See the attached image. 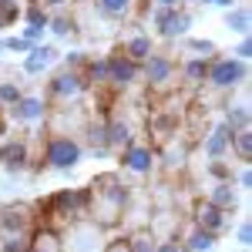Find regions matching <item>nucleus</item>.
Returning a JSON list of instances; mask_svg holds the SVG:
<instances>
[{"mask_svg":"<svg viewBox=\"0 0 252 252\" xmlns=\"http://www.w3.org/2000/svg\"><path fill=\"white\" fill-rule=\"evenodd\" d=\"M34 3H37V7H44V10H47V7H64V3H67V0H34Z\"/></svg>","mask_w":252,"mask_h":252,"instance_id":"nucleus-46","label":"nucleus"},{"mask_svg":"<svg viewBox=\"0 0 252 252\" xmlns=\"http://www.w3.org/2000/svg\"><path fill=\"white\" fill-rule=\"evenodd\" d=\"M155 252H185V249H182L178 242H172V239H168V242H158V249H155Z\"/></svg>","mask_w":252,"mask_h":252,"instance_id":"nucleus-42","label":"nucleus"},{"mask_svg":"<svg viewBox=\"0 0 252 252\" xmlns=\"http://www.w3.org/2000/svg\"><path fill=\"white\" fill-rule=\"evenodd\" d=\"M17 232H34V209L24 202L0 209V235H17Z\"/></svg>","mask_w":252,"mask_h":252,"instance_id":"nucleus-7","label":"nucleus"},{"mask_svg":"<svg viewBox=\"0 0 252 252\" xmlns=\"http://www.w3.org/2000/svg\"><path fill=\"white\" fill-rule=\"evenodd\" d=\"M81 155H84V148H81L78 138H71V135H58L54 131L44 141V165L54 168V172H71L81 161Z\"/></svg>","mask_w":252,"mask_h":252,"instance_id":"nucleus-2","label":"nucleus"},{"mask_svg":"<svg viewBox=\"0 0 252 252\" xmlns=\"http://www.w3.org/2000/svg\"><path fill=\"white\" fill-rule=\"evenodd\" d=\"M178 3H195V0H178Z\"/></svg>","mask_w":252,"mask_h":252,"instance_id":"nucleus-48","label":"nucleus"},{"mask_svg":"<svg viewBox=\"0 0 252 252\" xmlns=\"http://www.w3.org/2000/svg\"><path fill=\"white\" fill-rule=\"evenodd\" d=\"M128 249L131 252H155L158 249V239L152 229H138V232L128 235Z\"/></svg>","mask_w":252,"mask_h":252,"instance_id":"nucleus-23","label":"nucleus"},{"mask_svg":"<svg viewBox=\"0 0 252 252\" xmlns=\"http://www.w3.org/2000/svg\"><path fill=\"white\" fill-rule=\"evenodd\" d=\"M7 111H10V121L14 125H37V121L47 118V101L37 97V94H20V101L10 104Z\"/></svg>","mask_w":252,"mask_h":252,"instance_id":"nucleus-8","label":"nucleus"},{"mask_svg":"<svg viewBox=\"0 0 252 252\" xmlns=\"http://www.w3.org/2000/svg\"><path fill=\"white\" fill-rule=\"evenodd\" d=\"M54 58H58V47H51V44H34L31 54H27V61H24V71H27V74H40L44 67L54 64Z\"/></svg>","mask_w":252,"mask_h":252,"instance_id":"nucleus-14","label":"nucleus"},{"mask_svg":"<svg viewBox=\"0 0 252 252\" xmlns=\"http://www.w3.org/2000/svg\"><path fill=\"white\" fill-rule=\"evenodd\" d=\"M205 172L212 175V178H219V182H235V178H232V168H229V165H222L219 158H212V161L205 165Z\"/></svg>","mask_w":252,"mask_h":252,"instance_id":"nucleus-33","label":"nucleus"},{"mask_svg":"<svg viewBox=\"0 0 252 252\" xmlns=\"http://www.w3.org/2000/svg\"><path fill=\"white\" fill-rule=\"evenodd\" d=\"M88 192H91L88 212L94 215L97 222H104V225L118 222V215L125 212V205H128V189H125L121 182H115V178H101Z\"/></svg>","mask_w":252,"mask_h":252,"instance_id":"nucleus-1","label":"nucleus"},{"mask_svg":"<svg viewBox=\"0 0 252 252\" xmlns=\"http://www.w3.org/2000/svg\"><path fill=\"white\" fill-rule=\"evenodd\" d=\"M202 3H209V7H225V10L235 7V0H202Z\"/></svg>","mask_w":252,"mask_h":252,"instance_id":"nucleus-45","label":"nucleus"},{"mask_svg":"<svg viewBox=\"0 0 252 252\" xmlns=\"http://www.w3.org/2000/svg\"><path fill=\"white\" fill-rule=\"evenodd\" d=\"M104 252H131L128 249V235H125V239H115V242H108V249Z\"/></svg>","mask_w":252,"mask_h":252,"instance_id":"nucleus-41","label":"nucleus"},{"mask_svg":"<svg viewBox=\"0 0 252 252\" xmlns=\"http://www.w3.org/2000/svg\"><path fill=\"white\" fill-rule=\"evenodd\" d=\"M0 252H31V232H17V235H3Z\"/></svg>","mask_w":252,"mask_h":252,"instance_id":"nucleus-28","label":"nucleus"},{"mask_svg":"<svg viewBox=\"0 0 252 252\" xmlns=\"http://www.w3.org/2000/svg\"><path fill=\"white\" fill-rule=\"evenodd\" d=\"M152 51H155V47H152V37H145V34H135V37L125 40V51H121V54H128L131 61H138V64H141V61L148 58Z\"/></svg>","mask_w":252,"mask_h":252,"instance_id":"nucleus-21","label":"nucleus"},{"mask_svg":"<svg viewBox=\"0 0 252 252\" xmlns=\"http://www.w3.org/2000/svg\"><path fill=\"white\" fill-rule=\"evenodd\" d=\"M84 81L94 84V88L108 84V58L104 61H84Z\"/></svg>","mask_w":252,"mask_h":252,"instance_id":"nucleus-25","label":"nucleus"},{"mask_svg":"<svg viewBox=\"0 0 252 252\" xmlns=\"http://www.w3.org/2000/svg\"><path fill=\"white\" fill-rule=\"evenodd\" d=\"M141 74H145V81H148L152 88L165 91V88H172V84H175L178 67H175V61L168 58V54H158V51H152L148 58L141 61Z\"/></svg>","mask_w":252,"mask_h":252,"instance_id":"nucleus-5","label":"nucleus"},{"mask_svg":"<svg viewBox=\"0 0 252 252\" xmlns=\"http://www.w3.org/2000/svg\"><path fill=\"white\" fill-rule=\"evenodd\" d=\"M0 54H3V40H0Z\"/></svg>","mask_w":252,"mask_h":252,"instance_id":"nucleus-49","label":"nucleus"},{"mask_svg":"<svg viewBox=\"0 0 252 252\" xmlns=\"http://www.w3.org/2000/svg\"><path fill=\"white\" fill-rule=\"evenodd\" d=\"M17 17H24L17 0H0V27H10Z\"/></svg>","mask_w":252,"mask_h":252,"instance_id":"nucleus-30","label":"nucleus"},{"mask_svg":"<svg viewBox=\"0 0 252 252\" xmlns=\"http://www.w3.org/2000/svg\"><path fill=\"white\" fill-rule=\"evenodd\" d=\"M232 54H235L239 61H249V58H252V40H249V34H246V37L239 40V47H235Z\"/></svg>","mask_w":252,"mask_h":252,"instance_id":"nucleus-39","label":"nucleus"},{"mask_svg":"<svg viewBox=\"0 0 252 252\" xmlns=\"http://www.w3.org/2000/svg\"><path fill=\"white\" fill-rule=\"evenodd\" d=\"M17 101H20V88L10 84V81H0V104L10 108V104H17Z\"/></svg>","mask_w":252,"mask_h":252,"instance_id":"nucleus-32","label":"nucleus"},{"mask_svg":"<svg viewBox=\"0 0 252 252\" xmlns=\"http://www.w3.org/2000/svg\"><path fill=\"white\" fill-rule=\"evenodd\" d=\"M121 165L128 168V172H135V175H148L152 172V165H155V152L148 148V145H125L121 148Z\"/></svg>","mask_w":252,"mask_h":252,"instance_id":"nucleus-11","label":"nucleus"},{"mask_svg":"<svg viewBox=\"0 0 252 252\" xmlns=\"http://www.w3.org/2000/svg\"><path fill=\"white\" fill-rule=\"evenodd\" d=\"M94 3L104 17H128L135 7V0H94Z\"/></svg>","mask_w":252,"mask_h":252,"instance_id":"nucleus-26","label":"nucleus"},{"mask_svg":"<svg viewBox=\"0 0 252 252\" xmlns=\"http://www.w3.org/2000/svg\"><path fill=\"white\" fill-rule=\"evenodd\" d=\"M249 24H252V17H249V10L246 7H229V14H225V27L229 31H235V34H249Z\"/></svg>","mask_w":252,"mask_h":252,"instance_id":"nucleus-24","label":"nucleus"},{"mask_svg":"<svg viewBox=\"0 0 252 252\" xmlns=\"http://www.w3.org/2000/svg\"><path fill=\"white\" fill-rule=\"evenodd\" d=\"M158 7H178V0H158Z\"/></svg>","mask_w":252,"mask_h":252,"instance_id":"nucleus-47","label":"nucleus"},{"mask_svg":"<svg viewBox=\"0 0 252 252\" xmlns=\"http://www.w3.org/2000/svg\"><path fill=\"white\" fill-rule=\"evenodd\" d=\"M131 125L125 121V118H115V121H108V148H125V145H131Z\"/></svg>","mask_w":252,"mask_h":252,"instance_id":"nucleus-16","label":"nucleus"},{"mask_svg":"<svg viewBox=\"0 0 252 252\" xmlns=\"http://www.w3.org/2000/svg\"><path fill=\"white\" fill-rule=\"evenodd\" d=\"M31 40H24V37H7L3 40V51H17V54H31Z\"/></svg>","mask_w":252,"mask_h":252,"instance_id":"nucleus-35","label":"nucleus"},{"mask_svg":"<svg viewBox=\"0 0 252 252\" xmlns=\"http://www.w3.org/2000/svg\"><path fill=\"white\" fill-rule=\"evenodd\" d=\"M24 17H27V27H47L51 14H47L44 7H37V3H31V7L24 10Z\"/></svg>","mask_w":252,"mask_h":252,"instance_id":"nucleus-31","label":"nucleus"},{"mask_svg":"<svg viewBox=\"0 0 252 252\" xmlns=\"http://www.w3.org/2000/svg\"><path fill=\"white\" fill-rule=\"evenodd\" d=\"M209 202H212V205H219L222 212L235 209V202H239V195H235V185H232V182H219V185L212 189V195H209Z\"/></svg>","mask_w":252,"mask_h":252,"instance_id":"nucleus-19","label":"nucleus"},{"mask_svg":"<svg viewBox=\"0 0 252 252\" xmlns=\"http://www.w3.org/2000/svg\"><path fill=\"white\" fill-rule=\"evenodd\" d=\"M175 125H178V118H175V115H158V118H152V128H155V131H165V135L172 131Z\"/></svg>","mask_w":252,"mask_h":252,"instance_id":"nucleus-36","label":"nucleus"},{"mask_svg":"<svg viewBox=\"0 0 252 252\" xmlns=\"http://www.w3.org/2000/svg\"><path fill=\"white\" fill-rule=\"evenodd\" d=\"M192 222L198 225V229L219 235L222 229H225V212H222L219 205H212L209 198H202V202H195V209H192Z\"/></svg>","mask_w":252,"mask_h":252,"instance_id":"nucleus-10","label":"nucleus"},{"mask_svg":"<svg viewBox=\"0 0 252 252\" xmlns=\"http://www.w3.org/2000/svg\"><path fill=\"white\" fill-rule=\"evenodd\" d=\"M88 138H91L94 155H97V152H101V155H104V152H111V148H108V125H104V121L91 125V128H88Z\"/></svg>","mask_w":252,"mask_h":252,"instance_id":"nucleus-27","label":"nucleus"},{"mask_svg":"<svg viewBox=\"0 0 252 252\" xmlns=\"http://www.w3.org/2000/svg\"><path fill=\"white\" fill-rule=\"evenodd\" d=\"M44 31H47V27H24V34H20V37L31 40V44H37V40L44 37Z\"/></svg>","mask_w":252,"mask_h":252,"instance_id":"nucleus-40","label":"nucleus"},{"mask_svg":"<svg viewBox=\"0 0 252 252\" xmlns=\"http://www.w3.org/2000/svg\"><path fill=\"white\" fill-rule=\"evenodd\" d=\"M0 161H3L10 172H24L27 161H31V148H27V141H24V138H7V141L0 145Z\"/></svg>","mask_w":252,"mask_h":252,"instance_id":"nucleus-12","label":"nucleus"},{"mask_svg":"<svg viewBox=\"0 0 252 252\" xmlns=\"http://www.w3.org/2000/svg\"><path fill=\"white\" fill-rule=\"evenodd\" d=\"M84 91H88V81H84L81 71H61V74H54L51 84H47V94L54 97V101H61V104L81 101Z\"/></svg>","mask_w":252,"mask_h":252,"instance_id":"nucleus-6","label":"nucleus"},{"mask_svg":"<svg viewBox=\"0 0 252 252\" xmlns=\"http://www.w3.org/2000/svg\"><path fill=\"white\" fill-rule=\"evenodd\" d=\"M229 152H232L239 161H246V165L252 161V131H249V128L232 131V145H229Z\"/></svg>","mask_w":252,"mask_h":252,"instance_id":"nucleus-20","label":"nucleus"},{"mask_svg":"<svg viewBox=\"0 0 252 252\" xmlns=\"http://www.w3.org/2000/svg\"><path fill=\"white\" fill-rule=\"evenodd\" d=\"M31 252H61V239L58 232L47 225V229H34L31 232Z\"/></svg>","mask_w":252,"mask_h":252,"instance_id":"nucleus-17","label":"nucleus"},{"mask_svg":"<svg viewBox=\"0 0 252 252\" xmlns=\"http://www.w3.org/2000/svg\"><path fill=\"white\" fill-rule=\"evenodd\" d=\"M84 64V54H67V71H78Z\"/></svg>","mask_w":252,"mask_h":252,"instance_id":"nucleus-43","label":"nucleus"},{"mask_svg":"<svg viewBox=\"0 0 252 252\" xmlns=\"http://www.w3.org/2000/svg\"><path fill=\"white\" fill-rule=\"evenodd\" d=\"M189 27H192V17H189L185 10L172 7V10H168V17L158 24V34H161L165 40H175V37H185V34H189Z\"/></svg>","mask_w":252,"mask_h":252,"instance_id":"nucleus-13","label":"nucleus"},{"mask_svg":"<svg viewBox=\"0 0 252 252\" xmlns=\"http://www.w3.org/2000/svg\"><path fill=\"white\" fill-rule=\"evenodd\" d=\"M185 252H212L215 249V235L205 232V229H198V225H192V232L185 235V246H182Z\"/></svg>","mask_w":252,"mask_h":252,"instance_id":"nucleus-18","label":"nucleus"},{"mask_svg":"<svg viewBox=\"0 0 252 252\" xmlns=\"http://www.w3.org/2000/svg\"><path fill=\"white\" fill-rule=\"evenodd\" d=\"M138 74H141V64L131 61L128 54H111V58H108V84L128 88V84L138 81Z\"/></svg>","mask_w":252,"mask_h":252,"instance_id":"nucleus-9","label":"nucleus"},{"mask_svg":"<svg viewBox=\"0 0 252 252\" xmlns=\"http://www.w3.org/2000/svg\"><path fill=\"white\" fill-rule=\"evenodd\" d=\"M88 198H91V192H88V189L58 192V195H51V198L40 205V212H47L51 219H74V215L88 212Z\"/></svg>","mask_w":252,"mask_h":252,"instance_id":"nucleus-4","label":"nucleus"},{"mask_svg":"<svg viewBox=\"0 0 252 252\" xmlns=\"http://www.w3.org/2000/svg\"><path fill=\"white\" fill-rule=\"evenodd\" d=\"M235 239H239V246H242V249H249V246H252V225H249V222H242V225H239Z\"/></svg>","mask_w":252,"mask_h":252,"instance_id":"nucleus-38","label":"nucleus"},{"mask_svg":"<svg viewBox=\"0 0 252 252\" xmlns=\"http://www.w3.org/2000/svg\"><path fill=\"white\" fill-rule=\"evenodd\" d=\"M209 61L212 58H192L182 64V74L189 84H205V74H209Z\"/></svg>","mask_w":252,"mask_h":252,"instance_id":"nucleus-22","label":"nucleus"},{"mask_svg":"<svg viewBox=\"0 0 252 252\" xmlns=\"http://www.w3.org/2000/svg\"><path fill=\"white\" fill-rule=\"evenodd\" d=\"M189 47L198 51L202 58H212V54H215V44H212V40H189Z\"/></svg>","mask_w":252,"mask_h":252,"instance_id":"nucleus-37","label":"nucleus"},{"mask_svg":"<svg viewBox=\"0 0 252 252\" xmlns=\"http://www.w3.org/2000/svg\"><path fill=\"white\" fill-rule=\"evenodd\" d=\"M47 27H51L58 37H64V34L74 31V20H71V17H51V20H47Z\"/></svg>","mask_w":252,"mask_h":252,"instance_id":"nucleus-34","label":"nucleus"},{"mask_svg":"<svg viewBox=\"0 0 252 252\" xmlns=\"http://www.w3.org/2000/svg\"><path fill=\"white\" fill-rule=\"evenodd\" d=\"M239 185H242V189H252V172H249V165L239 172Z\"/></svg>","mask_w":252,"mask_h":252,"instance_id":"nucleus-44","label":"nucleus"},{"mask_svg":"<svg viewBox=\"0 0 252 252\" xmlns=\"http://www.w3.org/2000/svg\"><path fill=\"white\" fill-rule=\"evenodd\" d=\"M225 125H229L232 131H239V128H249V108H246V104H232V108L225 111Z\"/></svg>","mask_w":252,"mask_h":252,"instance_id":"nucleus-29","label":"nucleus"},{"mask_svg":"<svg viewBox=\"0 0 252 252\" xmlns=\"http://www.w3.org/2000/svg\"><path fill=\"white\" fill-rule=\"evenodd\" d=\"M246 78H249V64H246V61H239V58H212L209 61L205 84H212L215 91H229V88H239Z\"/></svg>","mask_w":252,"mask_h":252,"instance_id":"nucleus-3","label":"nucleus"},{"mask_svg":"<svg viewBox=\"0 0 252 252\" xmlns=\"http://www.w3.org/2000/svg\"><path fill=\"white\" fill-rule=\"evenodd\" d=\"M0 118H3V104H0Z\"/></svg>","mask_w":252,"mask_h":252,"instance_id":"nucleus-50","label":"nucleus"},{"mask_svg":"<svg viewBox=\"0 0 252 252\" xmlns=\"http://www.w3.org/2000/svg\"><path fill=\"white\" fill-rule=\"evenodd\" d=\"M229 145H232V128L229 125H219V128H212L209 131V138H205V155L209 158H222L225 152H229Z\"/></svg>","mask_w":252,"mask_h":252,"instance_id":"nucleus-15","label":"nucleus"}]
</instances>
